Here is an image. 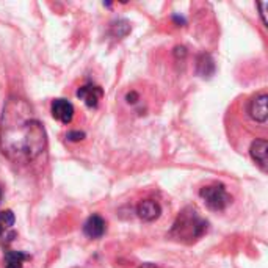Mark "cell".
<instances>
[{"label": "cell", "mask_w": 268, "mask_h": 268, "mask_svg": "<svg viewBox=\"0 0 268 268\" xmlns=\"http://www.w3.org/2000/svg\"><path fill=\"white\" fill-rule=\"evenodd\" d=\"M47 149L46 129L25 99L13 96L0 118V151L14 163H31Z\"/></svg>", "instance_id": "1"}, {"label": "cell", "mask_w": 268, "mask_h": 268, "mask_svg": "<svg viewBox=\"0 0 268 268\" xmlns=\"http://www.w3.org/2000/svg\"><path fill=\"white\" fill-rule=\"evenodd\" d=\"M209 223L195 207H185L171 227V237L184 243H193L207 232Z\"/></svg>", "instance_id": "2"}, {"label": "cell", "mask_w": 268, "mask_h": 268, "mask_svg": "<svg viewBox=\"0 0 268 268\" xmlns=\"http://www.w3.org/2000/svg\"><path fill=\"white\" fill-rule=\"evenodd\" d=\"M199 196L204 201V204H206L210 210H215V212L224 210L232 202V198H231V195L227 193L226 187L218 182L210 184L207 187H202L199 190Z\"/></svg>", "instance_id": "3"}, {"label": "cell", "mask_w": 268, "mask_h": 268, "mask_svg": "<svg viewBox=\"0 0 268 268\" xmlns=\"http://www.w3.org/2000/svg\"><path fill=\"white\" fill-rule=\"evenodd\" d=\"M52 116L61 124H71L74 120V105L66 99H55L50 105Z\"/></svg>", "instance_id": "4"}, {"label": "cell", "mask_w": 268, "mask_h": 268, "mask_svg": "<svg viewBox=\"0 0 268 268\" xmlns=\"http://www.w3.org/2000/svg\"><path fill=\"white\" fill-rule=\"evenodd\" d=\"M102 96H104V91L97 85H83L77 90V97L82 99L85 105L90 108H96Z\"/></svg>", "instance_id": "5"}, {"label": "cell", "mask_w": 268, "mask_h": 268, "mask_svg": "<svg viewBox=\"0 0 268 268\" xmlns=\"http://www.w3.org/2000/svg\"><path fill=\"white\" fill-rule=\"evenodd\" d=\"M267 100H268V96L265 93H261L257 94L256 97H253V100L249 102V107H248V112H249V116L253 118L256 122H261V124H265L267 122Z\"/></svg>", "instance_id": "6"}, {"label": "cell", "mask_w": 268, "mask_h": 268, "mask_svg": "<svg viewBox=\"0 0 268 268\" xmlns=\"http://www.w3.org/2000/svg\"><path fill=\"white\" fill-rule=\"evenodd\" d=\"M137 214L143 221H155L157 218L162 215V207L160 204L154 199H143L140 201L137 206Z\"/></svg>", "instance_id": "7"}, {"label": "cell", "mask_w": 268, "mask_h": 268, "mask_svg": "<svg viewBox=\"0 0 268 268\" xmlns=\"http://www.w3.org/2000/svg\"><path fill=\"white\" fill-rule=\"evenodd\" d=\"M249 154L253 157V160L262 168V171H267L268 168V143L264 138H257L253 141V145L249 147Z\"/></svg>", "instance_id": "8"}, {"label": "cell", "mask_w": 268, "mask_h": 268, "mask_svg": "<svg viewBox=\"0 0 268 268\" xmlns=\"http://www.w3.org/2000/svg\"><path fill=\"white\" fill-rule=\"evenodd\" d=\"M83 232L90 239H100L105 234V219L100 215H91L83 224Z\"/></svg>", "instance_id": "9"}, {"label": "cell", "mask_w": 268, "mask_h": 268, "mask_svg": "<svg viewBox=\"0 0 268 268\" xmlns=\"http://www.w3.org/2000/svg\"><path fill=\"white\" fill-rule=\"evenodd\" d=\"M196 68H198V74L201 77H210L215 73V61L209 53H201L198 57V65H196Z\"/></svg>", "instance_id": "10"}, {"label": "cell", "mask_w": 268, "mask_h": 268, "mask_svg": "<svg viewBox=\"0 0 268 268\" xmlns=\"http://www.w3.org/2000/svg\"><path fill=\"white\" fill-rule=\"evenodd\" d=\"M5 268H22L24 262L28 261L30 256L22 251H6L5 253Z\"/></svg>", "instance_id": "11"}, {"label": "cell", "mask_w": 268, "mask_h": 268, "mask_svg": "<svg viewBox=\"0 0 268 268\" xmlns=\"http://www.w3.org/2000/svg\"><path fill=\"white\" fill-rule=\"evenodd\" d=\"M129 31H130V24L125 19H118V21L112 22V25H110V33H112L115 38L127 36Z\"/></svg>", "instance_id": "12"}, {"label": "cell", "mask_w": 268, "mask_h": 268, "mask_svg": "<svg viewBox=\"0 0 268 268\" xmlns=\"http://www.w3.org/2000/svg\"><path fill=\"white\" fill-rule=\"evenodd\" d=\"M14 226V214L11 210L0 212V235H3L8 229Z\"/></svg>", "instance_id": "13"}, {"label": "cell", "mask_w": 268, "mask_h": 268, "mask_svg": "<svg viewBox=\"0 0 268 268\" xmlns=\"http://www.w3.org/2000/svg\"><path fill=\"white\" fill-rule=\"evenodd\" d=\"M259 6V11H261V18H262V22H264V25L268 27V14H267V10H268V2H261V3H257Z\"/></svg>", "instance_id": "14"}, {"label": "cell", "mask_w": 268, "mask_h": 268, "mask_svg": "<svg viewBox=\"0 0 268 268\" xmlns=\"http://www.w3.org/2000/svg\"><path fill=\"white\" fill-rule=\"evenodd\" d=\"M66 137H68L69 141H74V143H77V141H82L85 138V133L80 132V130H71V132H68Z\"/></svg>", "instance_id": "15"}, {"label": "cell", "mask_w": 268, "mask_h": 268, "mask_svg": "<svg viewBox=\"0 0 268 268\" xmlns=\"http://www.w3.org/2000/svg\"><path fill=\"white\" fill-rule=\"evenodd\" d=\"M125 100L129 102V104H137V102L140 100V96L137 91H130L127 96H125Z\"/></svg>", "instance_id": "16"}, {"label": "cell", "mask_w": 268, "mask_h": 268, "mask_svg": "<svg viewBox=\"0 0 268 268\" xmlns=\"http://www.w3.org/2000/svg\"><path fill=\"white\" fill-rule=\"evenodd\" d=\"M138 268H157L154 264H143V265H140Z\"/></svg>", "instance_id": "17"}, {"label": "cell", "mask_w": 268, "mask_h": 268, "mask_svg": "<svg viewBox=\"0 0 268 268\" xmlns=\"http://www.w3.org/2000/svg\"><path fill=\"white\" fill-rule=\"evenodd\" d=\"M0 201H2V188H0Z\"/></svg>", "instance_id": "18"}]
</instances>
